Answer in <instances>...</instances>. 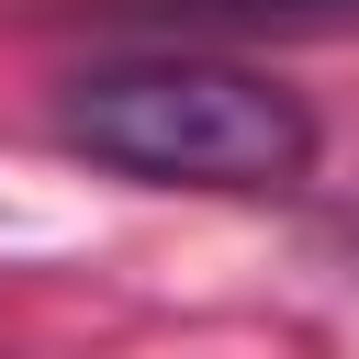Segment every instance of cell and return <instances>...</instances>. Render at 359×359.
Instances as JSON below:
<instances>
[{
	"label": "cell",
	"mask_w": 359,
	"mask_h": 359,
	"mask_svg": "<svg viewBox=\"0 0 359 359\" xmlns=\"http://www.w3.org/2000/svg\"><path fill=\"white\" fill-rule=\"evenodd\" d=\"M56 135L157 191H292L314 168V112L236 56H112L56 90Z\"/></svg>",
	"instance_id": "cell-1"
},
{
	"label": "cell",
	"mask_w": 359,
	"mask_h": 359,
	"mask_svg": "<svg viewBox=\"0 0 359 359\" xmlns=\"http://www.w3.org/2000/svg\"><path fill=\"white\" fill-rule=\"evenodd\" d=\"M123 34H359V0H90Z\"/></svg>",
	"instance_id": "cell-2"
}]
</instances>
